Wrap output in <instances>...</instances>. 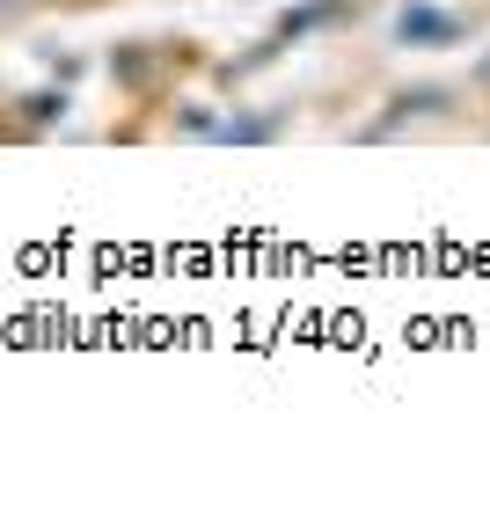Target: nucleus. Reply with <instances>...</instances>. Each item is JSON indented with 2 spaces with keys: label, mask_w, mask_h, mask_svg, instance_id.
I'll return each instance as SVG.
<instances>
[{
  "label": "nucleus",
  "mask_w": 490,
  "mask_h": 512,
  "mask_svg": "<svg viewBox=\"0 0 490 512\" xmlns=\"http://www.w3.org/2000/svg\"><path fill=\"white\" fill-rule=\"evenodd\" d=\"M22 8H37V0H0V15H22Z\"/></svg>",
  "instance_id": "obj_1"
}]
</instances>
